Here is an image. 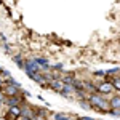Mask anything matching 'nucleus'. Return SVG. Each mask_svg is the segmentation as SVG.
Masks as SVG:
<instances>
[{
  "instance_id": "f257e3e1",
  "label": "nucleus",
  "mask_w": 120,
  "mask_h": 120,
  "mask_svg": "<svg viewBox=\"0 0 120 120\" xmlns=\"http://www.w3.org/2000/svg\"><path fill=\"white\" fill-rule=\"evenodd\" d=\"M90 104H91V107L94 106L99 111H107V107H109V102H106V99L99 94H91L90 96Z\"/></svg>"
},
{
  "instance_id": "f03ea898",
  "label": "nucleus",
  "mask_w": 120,
  "mask_h": 120,
  "mask_svg": "<svg viewBox=\"0 0 120 120\" xmlns=\"http://www.w3.org/2000/svg\"><path fill=\"white\" fill-rule=\"evenodd\" d=\"M24 67H26V72H27V75L30 77V79H34V77L38 74V71H40V67H38V64L35 63V61H29Z\"/></svg>"
},
{
  "instance_id": "7ed1b4c3",
  "label": "nucleus",
  "mask_w": 120,
  "mask_h": 120,
  "mask_svg": "<svg viewBox=\"0 0 120 120\" xmlns=\"http://www.w3.org/2000/svg\"><path fill=\"white\" fill-rule=\"evenodd\" d=\"M5 93L8 94L10 98H15V96L18 94V88H16V86H13V85H10V86L5 88Z\"/></svg>"
},
{
  "instance_id": "20e7f679",
  "label": "nucleus",
  "mask_w": 120,
  "mask_h": 120,
  "mask_svg": "<svg viewBox=\"0 0 120 120\" xmlns=\"http://www.w3.org/2000/svg\"><path fill=\"white\" fill-rule=\"evenodd\" d=\"M99 91H101V93H106V94H107V93L114 91V88H112L111 83H101V85H99Z\"/></svg>"
},
{
  "instance_id": "39448f33",
  "label": "nucleus",
  "mask_w": 120,
  "mask_h": 120,
  "mask_svg": "<svg viewBox=\"0 0 120 120\" xmlns=\"http://www.w3.org/2000/svg\"><path fill=\"white\" fill-rule=\"evenodd\" d=\"M63 86H64L63 80H53L51 82V88H55L56 91H63Z\"/></svg>"
},
{
  "instance_id": "423d86ee",
  "label": "nucleus",
  "mask_w": 120,
  "mask_h": 120,
  "mask_svg": "<svg viewBox=\"0 0 120 120\" xmlns=\"http://www.w3.org/2000/svg\"><path fill=\"white\" fill-rule=\"evenodd\" d=\"M109 106H112L114 109L120 111V96H115V98H112L111 102H109Z\"/></svg>"
},
{
  "instance_id": "0eeeda50",
  "label": "nucleus",
  "mask_w": 120,
  "mask_h": 120,
  "mask_svg": "<svg viewBox=\"0 0 120 120\" xmlns=\"http://www.w3.org/2000/svg\"><path fill=\"white\" fill-rule=\"evenodd\" d=\"M10 114H11V115H16V117H21V109H19L18 106H13V107L10 109Z\"/></svg>"
},
{
  "instance_id": "6e6552de",
  "label": "nucleus",
  "mask_w": 120,
  "mask_h": 120,
  "mask_svg": "<svg viewBox=\"0 0 120 120\" xmlns=\"http://www.w3.org/2000/svg\"><path fill=\"white\" fill-rule=\"evenodd\" d=\"M72 91H75L74 90V86H72V85H64V86H63V94H67V93H72Z\"/></svg>"
},
{
  "instance_id": "1a4fd4ad",
  "label": "nucleus",
  "mask_w": 120,
  "mask_h": 120,
  "mask_svg": "<svg viewBox=\"0 0 120 120\" xmlns=\"http://www.w3.org/2000/svg\"><path fill=\"white\" fill-rule=\"evenodd\" d=\"M53 117H55V120H71V117L66 114H55Z\"/></svg>"
},
{
  "instance_id": "9d476101",
  "label": "nucleus",
  "mask_w": 120,
  "mask_h": 120,
  "mask_svg": "<svg viewBox=\"0 0 120 120\" xmlns=\"http://www.w3.org/2000/svg\"><path fill=\"white\" fill-rule=\"evenodd\" d=\"M111 85H112V88H117V90H120V79H114Z\"/></svg>"
},
{
  "instance_id": "9b49d317",
  "label": "nucleus",
  "mask_w": 120,
  "mask_h": 120,
  "mask_svg": "<svg viewBox=\"0 0 120 120\" xmlns=\"http://www.w3.org/2000/svg\"><path fill=\"white\" fill-rule=\"evenodd\" d=\"M7 102H8V106H11V107H13V106H16V104H18V99H16V96H15V98H10Z\"/></svg>"
},
{
  "instance_id": "f8f14e48",
  "label": "nucleus",
  "mask_w": 120,
  "mask_h": 120,
  "mask_svg": "<svg viewBox=\"0 0 120 120\" xmlns=\"http://www.w3.org/2000/svg\"><path fill=\"white\" fill-rule=\"evenodd\" d=\"M112 114H114V115H119V117H120V111H117V109H112Z\"/></svg>"
},
{
  "instance_id": "ddd939ff",
  "label": "nucleus",
  "mask_w": 120,
  "mask_h": 120,
  "mask_svg": "<svg viewBox=\"0 0 120 120\" xmlns=\"http://www.w3.org/2000/svg\"><path fill=\"white\" fill-rule=\"evenodd\" d=\"M79 120H94V119H93V117H80Z\"/></svg>"
},
{
  "instance_id": "4468645a",
  "label": "nucleus",
  "mask_w": 120,
  "mask_h": 120,
  "mask_svg": "<svg viewBox=\"0 0 120 120\" xmlns=\"http://www.w3.org/2000/svg\"><path fill=\"white\" fill-rule=\"evenodd\" d=\"M82 106L85 107V109H90V107H91V106H88V102H82Z\"/></svg>"
},
{
  "instance_id": "2eb2a0df",
  "label": "nucleus",
  "mask_w": 120,
  "mask_h": 120,
  "mask_svg": "<svg viewBox=\"0 0 120 120\" xmlns=\"http://www.w3.org/2000/svg\"><path fill=\"white\" fill-rule=\"evenodd\" d=\"M2 101H3V93L0 91V102H2Z\"/></svg>"
},
{
  "instance_id": "dca6fc26",
  "label": "nucleus",
  "mask_w": 120,
  "mask_h": 120,
  "mask_svg": "<svg viewBox=\"0 0 120 120\" xmlns=\"http://www.w3.org/2000/svg\"><path fill=\"white\" fill-rule=\"evenodd\" d=\"M21 120H34V119H29V117H21Z\"/></svg>"
}]
</instances>
